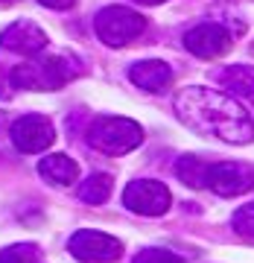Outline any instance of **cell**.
Segmentation results:
<instances>
[{
    "instance_id": "obj_10",
    "label": "cell",
    "mask_w": 254,
    "mask_h": 263,
    "mask_svg": "<svg viewBox=\"0 0 254 263\" xmlns=\"http://www.w3.org/2000/svg\"><path fill=\"white\" fill-rule=\"evenodd\" d=\"M0 44L9 50V53H21V56H35L47 47V35L44 29L35 27L32 21H15L12 27L3 29Z\"/></svg>"
},
{
    "instance_id": "obj_14",
    "label": "cell",
    "mask_w": 254,
    "mask_h": 263,
    "mask_svg": "<svg viewBox=\"0 0 254 263\" xmlns=\"http://www.w3.org/2000/svg\"><path fill=\"white\" fill-rule=\"evenodd\" d=\"M111 196V176L108 173H94L79 184V199L88 205H103Z\"/></svg>"
},
{
    "instance_id": "obj_18",
    "label": "cell",
    "mask_w": 254,
    "mask_h": 263,
    "mask_svg": "<svg viewBox=\"0 0 254 263\" xmlns=\"http://www.w3.org/2000/svg\"><path fill=\"white\" fill-rule=\"evenodd\" d=\"M132 263H184V257L167 252V249H143Z\"/></svg>"
},
{
    "instance_id": "obj_9",
    "label": "cell",
    "mask_w": 254,
    "mask_h": 263,
    "mask_svg": "<svg viewBox=\"0 0 254 263\" xmlns=\"http://www.w3.org/2000/svg\"><path fill=\"white\" fill-rule=\"evenodd\" d=\"M184 47L199 59H219L231 50V32L222 24H196L184 32Z\"/></svg>"
},
{
    "instance_id": "obj_6",
    "label": "cell",
    "mask_w": 254,
    "mask_h": 263,
    "mask_svg": "<svg viewBox=\"0 0 254 263\" xmlns=\"http://www.w3.org/2000/svg\"><path fill=\"white\" fill-rule=\"evenodd\" d=\"M9 138L15 143V149L35 155V152H44L50 143L56 141V129H53V123L44 114H24V117H18L12 123Z\"/></svg>"
},
{
    "instance_id": "obj_3",
    "label": "cell",
    "mask_w": 254,
    "mask_h": 263,
    "mask_svg": "<svg viewBox=\"0 0 254 263\" xmlns=\"http://www.w3.org/2000/svg\"><path fill=\"white\" fill-rule=\"evenodd\" d=\"M88 143L105 155H126L143 143V129L129 117H96L88 129Z\"/></svg>"
},
{
    "instance_id": "obj_1",
    "label": "cell",
    "mask_w": 254,
    "mask_h": 263,
    "mask_svg": "<svg viewBox=\"0 0 254 263\" xmlns=\"http://www.w3.org/2000/svg\"><path fill=\"white\" fill-rule=\"evenodd\" d=\"M172 108L179 120L190 126L199 135L219 138L225 143H251L254 141V120L243 108L240 100H234L225 91L205 88V85H190L181 88Z\"/></svg>"
},
{
    "instance_id": "obj_17",
    "label": "cell",
    "mask_w": 254,
    "mask_h": 263,
    "mask_svg": "<svg viewBox=\"0 0 254 263\" xmlns=\"http://www.w3.org/2000/svg\"><path fill=\"white\" fill-rule=\"evenodd\" d=\"M231 226H234V231H237L240 237H245V240H254V202H251V205L237 208L234 216H231Z\"/></svg>"
},
{
    "instance_id": "obj_21",
    "label": "cell",
    "mask_w": 254,
    "mask_h": 263,
    "mask_svg": "<svg viewBox=\"0 0 254 263\" xmlns=\"http://www.w3.org/2000/svg\"><path fill=\"white\" fill-rule=\"evenodd\" d=\"M134 3H143V6H158V3H164V0H134Z\"/></svg>"
},
{
    "instance_id": "obj_8",
    "label": "cell",
    "mask_w": 254,
    "mask_h": 263,
    "mask_svg": "<svg viewBox=\"0 0 254 263\" xmlns=\"http://www.w3.org/2000/svg\"><path fill=\"white\" fill-rule=\"evenodd\" d=\"M207 187L213 190L217 196H240L245 190L254 187V170L248 164H240V161H219V164H210L207 170Z\"/></svg>"
},
{
    "instance_id": "obj_20",
    "label": "cell",
    "mask_w": 254,
    "mask_h": 263,
    "mask_svg": "<svg viewBox=\"0 0 254 263\" xmlns=\"http://www.w3.org/2000/svg\"><path fill=\"white\" fill-rule=\"evenodd\" d=\"M0 97H3V100H9V97H12V91H9V85H6V76H3V70H0Z\"/></svg>"
},
{
    "instance_id": "obj_12",
    "label": "cell",
    "mask_w": 254,
    "mask_h": 263,
    "mask_svg": "<svg viewBox=\"0 0 254 263\" xmlns=\"http://www.w3.org/2000/svg\"><path fill=\"white\" fill-rule=\"evenodd\" d=\"M217 82L231 94L254 103V65H228L217 70Z\"/></svg>"
},
{
    "instance_id": "obj_11",
    "label": "cell",
    "mask_w": 254,
    "mask_h": 263,
    "mask_svg": "<svg viewBox=\"0 0 254 263\" xmlns=\"http://www.w3.org/2000/svg\"><path fill=\"white\" fill-rule=\"evenodd\" d=\"M129 79L149 94H161L172 82V67L161 59H146V62H138V65L129 67Z\"/></svg>"
},
{
    "instance_id": "obj_7",
    "label": "cell",
    "mask_w": 254,
    "mask_h": 263,
    "mask_svg": "<svg viewBox=\"0 0 254 263\" xmlns=\"http://www.w3.org/2000/svg\"><path fill=\"white\" fill-rule=\"evenodd\" d=\"M70 254H73L76 260L82 263H111L120 257L123 252V243L117 237L111 234H103V231H76L70 237V243H67Z\"/></svg>"
},
{
    "instance_id": "obj_5",
    "label": "cell",
    "mask_w": 254,
    "mask_h": 263,
    "mask_svg": "<svg viewBox=\"0 0 254 263\" xmlns=\"http://www.w3.org/2000/svg\"><path fill=\"white\" fill-rule=\"evenodd\" d=\"M123 205L141 216H161L169 211L172 196H169L167 184L155 179H138L123 190Z\"/></svg>"
},
{
    "instance_id": "obj_15",
    "label": "cell",
    "mask_w": 254,
    "mask_h": 263,
    "mask_svg": "<svg viewBox=\"0 0 254 263\" xmlns=\"http://www.w3.org/2000/svg\"><path fill=\"white\" fill-rule=\"evenodd\" d=\"M207 170H210V164H205L196 155H184L175 164V173L187 187H207Z\"/></svg>"
},
{
    "instance_id": "obj_13",
    "label": "cell",
    "mask_w": 254,
    "mask_h": 263,
    "mask_svg": "<svg viewBox=\"0 0 254 263\" xmlns=\"http://www.w3.org/2000/svg\"><path fill=\"white\" fill-rule=\"evenodd\" d=\"M38 173H41L50 184H58V187H67V184H73V181L79 179V167H76V161L67 158V155H62V152L41 158Z\"/></svg>"
},
{
    "instance_id": "obj_2",
    "label": "cell",
    "mask_w": 254,
    "mask_h": 263,
    "mask_svg": "<svg viewBox=\"0 0 254 263\" xmlns=\"http://www.w3.org/2000/svg\"><path fill=\"white\" fill-rule=\"evenodd\" d=\"M79 73L82 67L73 56H44L27 65H18L9 73V79L15 88H24V91H58Z\"/></svg>"
},
{
    "instance_id": "obj_4",
    "label": "cell",
    "mask_w": 254,
    "mask_h": 263,
    "mask_svg": "<svg viewBox=\"0 0 254 263\" xmlns=\"http://www.w3.org/2000/svg\"><path fill=\"white\" fill-rule=\"evenodd\" d=\"M96 35L103 38L108 47H126L129 41L141 35L146 29V18L138 15L134 9H126V6H105L94 21Z\"/></svg>"
},
{
    "instance_id": "obj_22",
    "label": "cell",
    "mask_w": 254,
    "mask_h": 263,
    "mask_svg": "<svg viewBox=\"0 0 254 263\" xmlns=\"http://www.w3.org/2000/svg\"><path fill=\"white\" fill-rule=\"evenodd\" d=\"M3 123H6V117H3V114H0V129H3Z\"/></svg>"
},
{
    "instance_id": "obj_19",
    "label": "cell",
    "mask_w": 254,
    "mask_h": 263,
    "mask_svg": "<svg viewBox=\"0 0 254 263\" xmlns=\"http://www.w3.org/2000/svg\"><path fill=\"white\" fill-rule=\"evenodd\" d=\"M41 6H50V9H67V6H73L76 0H38Z\"/></svg>"
},
{
    "instance_id": "obj_16",
    "label": "cell",
    "mask_w": 254,
    "mask_h": 263,
    "mask_svg": "<svg viewBox=\"0 0 254 263\" xmlns=\"http://www.w3.org/2000/svg\"><path fill=\"white\" fill-rule=\"evenodd\" d=\"M0 263H38V246L18 243L0 252Z\"/></svg>"
}]
</instances>
